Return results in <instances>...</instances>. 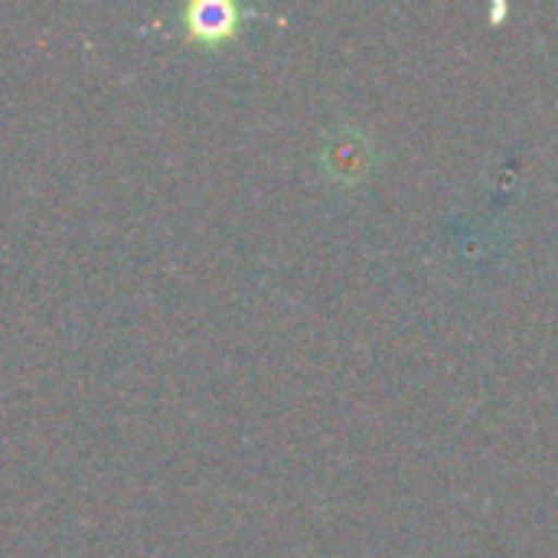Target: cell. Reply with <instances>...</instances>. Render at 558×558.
I'll list each match as a JSON object with an SVG mask.
<instances>
[{"mask_svg": "<svg viewBox=\"0 0 558 558\" xmlns=\"http://www.w3.org/2000/svg\"><path fill=\"white\" fill-rule=\"evenodd\" d=\"M186 33L199 43H222L239 33L242 7L232 0H193L183 10Z\"/></svg>", "mask_w": 558, "mask_h": 558, "instance_id": "6da1fadb", "label": "cell"}]
</instances>
